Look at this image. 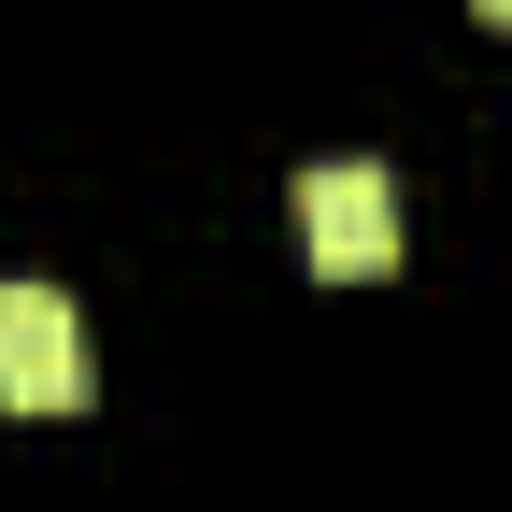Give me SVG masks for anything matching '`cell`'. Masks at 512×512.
<instances>
[{"label": "cell", "instance_id": "cell-1", "mask_svg": "<svg viewBox=\"0 0 512 512\" xmlns=\"http://www.w3.org/2000/svg\"><path fill=\"white\" fill-rule=\"evenodd\" d=\"M299 242L328 285H384L399 271V185H384V157H313L299 171Z\"/></svg>", "mask_w": 512, "mask_h": 512}, {"label": "cell", "instance_id": "cell-2", "mask_svg": "<svg viewBox=\"0 0 512 512\" xmlns=\"http://www.w3.org/2000/svg\"><path fill=\"white\" fill-rule=\"evenodd\" d=\"M0 413H86V328L57 285H0Z\"/></svg>", "mask_w": 512, "mask_h": 512}, {"label": "cell", "instance_id": "cell-3", "mask_svg": "<svg viewBox=\"0 0 512 512\" xmlns=\"http://www.w3.org/2000/svg\"><path fill=\"white\" fill-rule=\"evenodd\" d=\"M484 15H498V29H512V0H484Z\"/></svg>", "mask_w": 512, "mask_h": 512}]
</instances>
